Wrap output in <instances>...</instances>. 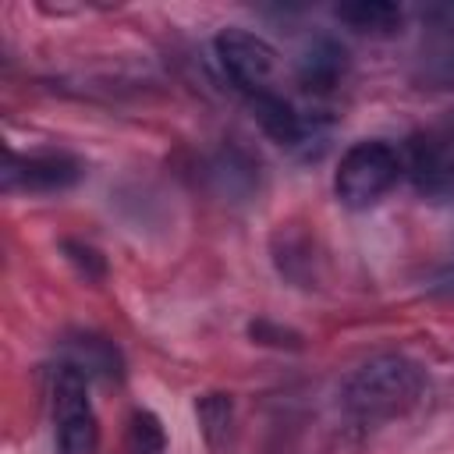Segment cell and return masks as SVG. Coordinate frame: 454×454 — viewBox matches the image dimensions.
<instances>
[{
  "label": "cell",
  "mask_w": 454,
  "mask_h": 454,
  "mask_svg": "<svg viewBox=\"0 0 454 454\" xmlns=\"http://www.w3.org/2000/svg\"><path fill=\"white\" fill-rule=\"evenodd\" d=\"M422 397H426V369L397 351L362 362L340 387V408L362 429L408 415Z\"/></svg>",
  "instance_id": "cell-1"
},
{
  "label": "cell",
  "mask_w": 454,
  "mask_h": 454,
  "mask_svg": "<svg viewBox=\"0 0 454 454\" xmlns=\"http://www.w3.org/2000/svg\"><path fill=\"white\" fill-rule=\"evenodd\" d=\"M404 174V156L387 138H362L344 149L333 170V195L348 209L376 206Z\"/></svg>",
  "instance_id": "cell-2"
},
{
  "label": "cell",
  "mask_w": 454,
  "mask_h": 454,
  "mask_svg": "<svg viewBox=\"0 0 454 454\" xmlns=\"http://www.w3.org/2000/svg\"><path fill=\"white\" fill-rule=\"evenodd\" d=\"M50 408L53 436L60 454H96L99 450V419L89 401V376L67 362H57L50 372Z\"/></svg>",
  "instance_id": "cell-3"
},
{
  "label": "cell",
  "mask_w": 454,
  "mask_h": 454,
  "mask_svg": "<svg viewBox=\"0 0 454 454\" xmlns=\"http://www.w3.org/2000/svg\"><path fill=\"white\" fill-rule=\"evenodd\" d=\"M404 174L426 199H454V117L415 131L404 145Z\"/></svg>",
  "instance_id": "cell-4"
},
{
  "label": "cell",
  "mask_w": 454,
  "mask_h": 454,
  "mask_svg": "<svg viewBox=\"0 0 454 454\" xmlns=\"http://www.w3.org/2000/svg\"><path fill=\"white\" fill-rule=\"evenodd\" d=\"M213 50H216V60H220L223 74L241 92L255 96V92H266L270 89V78L277 71V50L262 35L231 25V28H220L216 32Z\"/></svg>",
  "instance_id": "cell-5"
},
{
  "label": "cell",
  "mask_w": 454,
  "mask_h": 454,
  "mask_svg": "<svg viewBox=\"0 0 454 454\" xmlns=\"http://www.w3.org/2000/svg\"><path fill=\"white\" fill-rule=\"evenodd\" d=\"M82 163L67 153H7L4 163V188L7 192H64L82 177Z\"/></svg>",
  "instance_id": "cell-6"
},
{
  "label": "cell",
  "mask_w": 454,
  "mask_h": 454,
  "mask_svg": "<svg viewBox=\"0 0 454 454\" xmlns=\"http://www.w3.org/2000/svg\"><path fill=\"white\" fill-rule=\"evenodd\" d=\"M248 99H252V110H255L259 128H262L277 145L301 153V149H309V145L319 138L316 117L298 114L284 96H277V92L266 89V92H255V96H248Z\"/></svg>",
  "instance_id": "cell-7"
},
{
  "label": "cell",
  "mask_w": 454,
  "mask_h": 454,
  "mask_svg": "<svg viewBox=\"0 0 454 454\" xmlns=\"http://www.w3.org/2000/svg\"><path fill=\"white\" fill-rule=\"evenodd\" d=\"M294 74H298V85L309 89V92H330L340 85V78L348 74V50L330 39V35H316L298 64H294Z\"/></svg>",
  "instance_id": "cell-8"
},
{
  "label": "cell",
  "mask_w": 454,
  "mask_h": 454,
  "mask_svg": "<svg viewBox=\"0 0 454 454\" xmlns=\"http://www.w3.org/2000/svg\"><path fill=\"white\" fill-rule=\"evenodd\" d=\"M67 365H74L78 372H85L89 380L92 376H103V380H121V351L106 340V337H96V333H78V337H67L64 344V358Z\"/></svg>",
  "instance_id": "cell-9"
},
{
  "label": "cell",
  "mask_w": 454,
  "mask_h": 454,
  "mask_svg": "<svg viewBox=\"0 0 454 454\" xmlns=\"http://www.w3.org/2000/svg\"><path fill=\"white\" fill-rule=\"evenodd\" d=\"M333 14L351 32H362V35H394L404 21L401 7L387 0H348V4H337Z\"/></svg>",
  "instance_id": "cell-10"
},
{
  "label": "cell",
  "mask_w": 454,
  "mask_h": 454,
  "mask_svg": "<svg viewBox=\"0 0 454 454\" xmlns=\"http://www.w3.org/2000/svg\"><path fill=\"white\" fill-rule=\"evenodd\" d=\"M195 415H199V429H202L206 443L213 450H220L227 443V433H231V422H234V401H231V394H220V390L202 394L195 401Z\"/></svg>",
  "instance_id": "cell-11"
},
{
  "label": "cell",
  "mask_w": 454,
  "mask_h": 454,
  "mask_svg": "<svg viewBox=\"0 0 454 454\" xmlns=\"http://www.w3.org/2000/svg\"><path fill=\"white\" fill-rule=\"evenodd\" d=\"M60 248H64V255H67V259L78 266V273H82V277L96 280V277H103V273H106V262H103V255H99L92 245H82V241H64Z\"/></svg>",
  "instance_id": "cell-12"
},
{
  "label": "cell",
  "mask_w": 454,
  "mask_h": 454,
  "mask_svg": "<svg viewBox=\"0 0 454 454\" xmlns=\"http://www.w3.org/2000/svg\"><path fill=\"white\" fill-rule=\"evenodd\" d=\"M248 333L259 340V344H298V333H291V330H280V326H273V323H266V319H259V323H252L248 326Z\"/></svg>",
  "instance_id": "cell-13"
}]
</instances>
